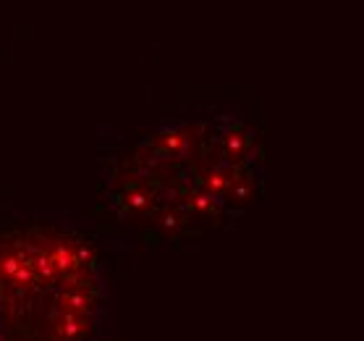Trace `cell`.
Listing matches in <instances>:
<instances>
[{"mask_svg":"<svg viewBox=\"0 0 364 341\" xmlns=\"http://www.w3.org/2000/svg\"><path fill=\"white\" fill-rule=\"evenodd\" d=\"M102 202L149 241H194L233 226L265 189V147L247 118L194 110L126 142L102 166Z\"/></svg>","mask_w":364,"mask_h":341,"instance_id":"6da1fadb","label":"cell"},{"mask_svg":"<svg viewBox=\"0 0 364 341\" xmlns=\"http://www.w3.org/2000/svg\"><path fill=\"white\" fill-rule=\"evenodd\" d=\"M105 273L84 234L34 224L0 236V341H95Z\"/></svg>","mask_w":364,"mask_h":341,"instance_id":"7a4b0ae2","label":"cell"}]
</instances>
